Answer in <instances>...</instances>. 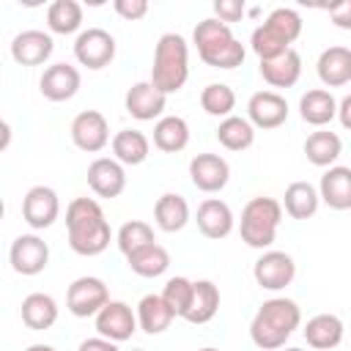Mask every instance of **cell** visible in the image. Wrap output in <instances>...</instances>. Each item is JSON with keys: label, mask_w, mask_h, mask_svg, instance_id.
Masks as SVG:
<instances>
[{"label": "cell", "mask_w": 351, "mask_h": 351, "mask_svg": "<svg viewBox=\"0 0 351 351\" xmlns=\"http://www.w3.org/2000/svg\"><path fill=\"white\" fill-rule=\"evenodd\" d=\"M66 233H69V247L85 258L101 255L112 241L110 222L99 200L93 197H74L66 206Z\"/></svg>", "instance_id": "1"}, {"label": "cell", "mask_w": 351, "mask_h": 351, "mask_svg": "<svg viewBox=\"0 0 351 351\" xmlns=\"http://www.w3.org/2000/svg\"><path fill=\"white\" fill-rule=\"evenodd\" d=\"M299 324H302L299 304L285 296H271L252 315L250 340L263 351H280V348H285L288 337L299 329Z\"/></svg>", "instance_id": "2"}, {"label": "cell", "mask_w": 351, "mask_h": 351, "mask_svg": "<svg viewBox=\"0 0 351 351\" xmlns=\"http://www.w3.org/2000/svg\"><path fill=\"white\" fill-rule=\"evenodd\" d=\"M192 44L197 47V55L211 69H236L244 63L247 49L244 44L230 33V25L219 22L217 16H206L192 30Z\"/></svg>", "instance_id": "3"}, {"label": "cell", "mask_w": 351, "mask_h": 351, "mask_svg": "<svg viewBox=\"0 0 351 351\" xmlns=\"http://www.w3.org/2000/svg\"><path fill=\"white\" fill-rule=\"evenodd\" d=\"M189 80V44L178 33H162L154 47L151 82L165 96L178 93Z\"/></svg>", "instance_id": "4"}, {"label": "cell", "mask_w": 351, "mask_h": 351, "mask_svg": "<svg viewBox=\"0 0 351 351\" xmlns=\"http://www.w3.org/2000/svg\"><path fill=\"white\" fill-rule=\"evenodd\" d=\"M282 222V203L277 197H252L244 208H241V222H239V233L241 241L252 250H269L277 239V228Z\"/></svg>", "instance_id": "5"}, {"label": "cell", "mask_w": 351, "mask_h": 351, "mask_svg": "<svg viewBox=\"0 0 351 351\" xmlns=\"http://www.w3.org/2000/svg\"><path fill=\"white\" fill-rule=\"evenodd\" d=\"M107 302H110L107 282L93 274L77 277L66 291V310L74 318H96Z\"/></svg>", "instance_id": "6"}, {"label": "cell", "mask_w": 351, "mask_h": 351, "mask_svg": "<svg viewBox=\"0 0 351 351\" xmlns=\"http://www.w3.org/2000/svg\"><path fill=\"white\" fill-rule=\"evenodd\" d=\"M74 58L80 66L90 69V71H99L104 66L112 63L115 58V38L110 30L104 27H88V30H80L77 38H74Z\"/></svg>", "instance_id": "7"}, {"label": "cell", "mask_w": 351, "mask_h": 351, "mask_svg": "<svg viewBox=\"0 0 351 351\" xmlns=\"http://www.w3.org/2000/svg\"><path fill=\"white\" fill-rule=\"evenodd\" d=\"M8 261H11V269L22 277H36L47 269L49 263V244L36 236V233H22L11 241V250H8Z\"/></svg>", "instance_id": "8"}, {"label": "cell", "mask_w": 351, "mask_h": 351, "mask_svg": "<svg viewBox=\"0 0 351 351\" xmlns=\"http://www.w3.org/2000/svg\"><path fill=\"white\" fill-rule=\"evenodd\" d=\"M58 217H60V200H58V192L52 186L36 184V186H30L25 192V197H22V219L33 230L52 228Z\"/></svg>", "instance_id": "9"}, {"label": "cell", "mask_w": 351, "mask_h": 351, "mask_svg": "<svg viewBox=\"0 0 351 351\" xmlns=\"http://www.w3.org/2000/svg\"><path fill=\"white\" fill-rule=\"evenodd\" d=\"M252 277L263 291H282L296 277V263L282 250H266L252 266Z\"/></svg>", "instance_id": "10"}, {"label": "cell", "mask_w": 351, "mask_h": 351, "mask_svg": "<svg viewBox=\"0 0 351 351\" xmlns=\"http://www.w3.org/2000/svg\"><path fill=\"white\" fill-rule=\"evenodd\" d=\"M71 143L85 154H99L110 140V123L99 110H82L71 121Z\"/></svg>", "instance_id": "11"}, {"label": "cell", "mask_w": 351, "mask_h": 351, "mask_svg": "<svg viewBox=\"0 0 351 351\" xmlns=\"http://www.w3.org/2000/svg\"><path fill=\"white\" fill-rule=\"evenodd\" d=\"M189 181L206 195L222 192L230 181V165L219 154H197L189 159Z\"/></svg>", "instance_id": "12"}, {"label": "cell", "mask_w": 351, "mask_h": 351, "mask_svg": "<svg viewBox=\"0 0 351 351\" xmlns=\"http://www.w3.org/2000/svg\"><path fill=\"white\" fill-rule=\"evenodd\" d=\"M137 326H140L137 324V313L126 302H121V299H110L101 307V313L96 315V332L101 337L112 340V343L129 340L137 332Z\"/></svg>", "instance_id": "13"}, {"label": "cell", "mask_w": 351, "mask_h": 351, "mask_svg": "<svg viewBox=\"0 0 351 351\" xmlns=\"http://www.w3.org/2000/svg\"><path fill=\"white\" fill-rule=\"evenodd\" d=\"M247 121L255 129H277L288 121V101L277 90H258L247 101Z\"/></svg>", "instance_id": "14"}, {"label": "cell", "mask_w": 351, "mask_h": 351, "mask_svg": "<svg viewBox=\"0 0 351 351\" xmlns=\"http://www.w3.org/2000/svg\"><path fill=\"white\" fill-rule=\"evenodd\" d=\"M165 104H167V96L159 88H154L151 80L134 82L123 96V107L134 121H159L165 112Z\"/></svg>", "instance_id": "15"}, {"label": "cell", "mask_w": 351, "mask_h": 351, "mask_svg": "<svg viewBox=\"0 0 351 351\" xmlns=\"http://www.w3.org/2000/svg\"><path fill=\"white\" fill-rule=\"evenodd\" d=\"M88 186L99 197H118L126 189V170L115 156H96L88 165Z\"/></svg>", "instance_id": "16"}, {"label": "cell", "mask_w": 351, "mask_h": 351, "mask_svg": "<svg viewBox=\"0 0 351 351\" xmlns=\"http://www.w3.org/2000/svg\"><path fill=\"white\" fill-rule=\"evenodd\" d=\"M80 85H82V77H80L77 66H71V63H52V66L44 69V74L38 80L41 96L49 99V101H69V99H74Z\"/></svg>", "instance_id": "17"}, {"label": "cell", "mask_w": 351, "mask_h": 351, "mask_svg": "<svg viewBox=\"0 0 351 351\" xmlns=\"http://www.w3.org/2000/svg\"><path fill=\"white\" fill-rule=\"evenodd\" d=\"M55 41L44 30H22L11 38V58L19 66H41L52 58Z\"/></svg>", "instance_id": "18"}, {"label": "cell", "mask_w": 351, "mask_h": 351, "mask_svg": "<svg viewBox=\"0 0 351 351\" xmlns=\"http://www.w3.org/2000/svg\"><path fill=\"white\" fill-rule=\"evenodd\" d=\"M195 222H197V230L206 236V239H225L233 233V225H236V217L230 211V206L219 197H206L200 206H197V214H195Z\"/></svg>", "instance_id": "19"}, {"label": "cell", "mask_w": 351, "mask_h": 351, "mask_svg": "<svg viewBox=\"0 0 351 351\" xmlns=\"http://www.w3.org/2000/svg\"><path fill=\"white\" fill-rule=\"evenodd\" d=\"M315 74L326 88H343L351 82V49L348 47H326L315 60Z\"/></svg>", "instance_id": "20"}, {"label": "cell", "mask_w": 351, "mask_h": 351, "mask_svg": "<svg viewBox=\"0 0 351 351\" xmlns=\"http://www.w3.org/2000/svg\"><path fill=\"white\" fill-rule=\"evenodd\" d=\"M321 203H326L335 211H348L351 208V167L346 165H332L321 176L318 184Z\"/></svg>", "instance_id": "21"}, {"label": "cell", "mask_w": 351, "mask_h": 351, "mask_svg": "<svg viewBox=\"0 0 351 351\" xmlns=\"http://www.w3.org/2000/svg\"><path fill=\"white\" fill-rule=\"evenodd\" d=\"M302 335H304V340H307L310 348H315V351H332V348L340 346V340L346 335V326H343V321L337 315L318 313V315H313L304 324Z\"/></svg>", "instance_id": "22"}, {"label": "cell", "mask_w": 351, "mask_h": 351, "mask_svg": "<svg viewBox=\"0 0 351 351\" xmlns=\"http://www.w3.org/2000/svg\"><path fill=\"white\" fill-rule=\"evenodd\" d=\"M258 69H261L263 82H269L271 88H293L302 77V55L291 47L285 55L274 60H261Z\"/></svg>", "instance_id": "23"}, {"label": "cell", "mask_w": 351, "mask_h": 351, "mask_svg": "<svg viewBox=\"0 0 351 351\" xmlns=\"http://www.w3.org/2000/svg\"><path fill=\"white\" fill-rule=\"evenodd\" d=\"M299 115L310 126H326L337 118V99L326 88H313L299 99Z\"/></svg>", "instance_id": "24"}, {"label": "cell", "mask_w": 351, "mask_h": 351, "mask_svg": "<svg viewBox=\"0 0 351 351\" xmlns=\"http://www.w3.org/2000/svg\"><path fill=\"white\" fill-rule=\"evenodd\" d=\"M321 206V195L318 186H313L310 181H293L285 186L282 195V211L291 219H310Z\"/></svg>", "instance_id": "25"}, {"label": "cell", "mask_w": 351, "mask_h": 351, "mask_svg": "<svg viewBox=\"0 0 351 351\" xmlns=\"http://www.w3.org/2000/svg\"><path fill=\"white\" fill-rule=\"evenodd\" d=\"M154 222L165 233H178L189 222V203L178 192H165L154 206Z\"/></svg>", "instance_id": "26"}, {"label": "cell", "mask_w": 351, "mask_h": 351, "mask_svg": "<svg viewBox=\"0 0 351 351\" xmlns=\"http://www.w3.org/2000/svg\"><path fill=\"white\" fill-rule=\"evenodd\" d=\"M112 156L126 167H137V165H143L145 159H148V154H151V140L140 132V129H121V132H115V137H112Z\"/></svg>", "instance_id": "27"}, {"label": "cell", "mask_w": 351, "mask_h": 351, "mask_svg": "<svg viewBox=\"0 0 351 351\" xmlns=\"http://www.w3.org/2000/svg\"><path fill=\"white\" fill-rule=\"evenodd\" d=\"M58 321V302L49 293H27L22 299V324L33 332H44Z\"/></svg>", "instance_id": "28"}, {"label": "cell", "mask_w": 351, "mask_h": 351, "mask_svg": "<svg viewBox=\"0 0 351 351\" xmlns=\"http://www.w3.org/2000/svg\"><path fill=\"white\" fill-rule=\"evenodd\" d=\"M137 324L145 335H162L165 329H170L173 324V310L165 304L162 293H145L140 302H137Z\"/></svg>", "instance_id": "29"}, {"label": "cell", "mask_w": 351, "mask_h": 351, "mask_svg": "<svg viewBox=\"0 0 351 351\" xmlns=\"http://www.w3.org/2000/svg\"><path fill=\"white\" fill-rule=\"evenodd\" d=\"M154 145L165 154H178L189 145V123L181 115H162L154 123Z\"/></svg>", "instance_id": "30"}, {"label": "cell", "mask_w": 351, "mask_h": 351, "mask_svg": "<svg viewBox=\"0 0 351 351\" xmlns=\"http://www.w3.org/2000/svg\"><path fill=\"white\" fill-rule=\"evenodd\" d=\"M340 154H343V140L329 129H318L304 140V156L315 167H332Z\"/></svg>", "instance_id": "31"}, {"label": "cell", "mask_w": 351, "mask_h": 351, "mask_svg": "<svg viewBox=\"0 0 351 351\" xmlns=\"http://www.w3.org/2000/svg\"><path fill=\"white\" fill-rule=\"evenodd\" d=\"M219 310V288L211 280H195V291H192V302L189 310L184 315V321L189 324H208Z\"/></svg>", "instance_id": "32"}, {"label": "cell", "mask_w": 351, "mask_h": 351, "mask_svg": "<svg viewBox=\"0 0 351 351\" xmlns=\"http://www.w3.org/2000/svg\"><path fill=\"white\" fill-rule=\"evenodd\" d=\"M217 140L228 151H247L255 143V126L241 115H228L217 126Z\"/></svg>", "instance_id": "33"}, {"label": "cell", "mask_w": 351, "mask_h": 351, "mask_svg": "<svg viewBox=\"0 0 351 351\" xmlns=\"http://www.w3.org/2000/svg\"><path fill=\"white\" fill-rule=\"evenodd\" d=\"M82 25V5L77 0H55L47 8V27L60 36L77 33Z\"/></svg>", "instance_id": "34"}, {"label": "cell", "mask_w": 351, "mask_h": 351, "mask_svg": "<svg viewBox=\"0 0 351 351\" xmlns=\"http://www.w3.org/2000/svg\"><path fill=\"white\" fill-rule=\"evenodd\" d=\"M126 263L137 277H148L151 280V277H162L170 269V252L162 244H151V247L129 255Z\"/></svg>", "instance_id": "35"}, {"label": "cell", "mask_w": 351, "mask_h": 351, "mask_svg": "<svg viewBox=\"0 0 351 351\" xmlns=\"http://www.w3.org/2000/svg\"><path fill=\"white\" fill-rule=\"evenodd\" d=\"M115 244H118V250L123 252V258H129V255H134V252H140V250L156 244L154 228H151L148 222H143V219H129V222H123V225L118 228Z\"/></svg>", "instance_id": "36"}, {"label": "cell", "mask_w": 351, "mask_h": 351, "mask_svg": "<svg viewBox=\"0 0 351 351\" xmlns=\"http://www.w3.org/2000/svg\"><path fill=\"white\" fill-rule=\"evenodd\" d=\"M200 107L214 118H228L236 110V93L225 82H208L200 90Z\"/></svg>", "instance_id": "37"}, {"label": "cell", "mask_w": 351, "mask_h": 351, "mask_svg": "<svg viewBox=\"0 0 351 351\" xmlns=\"http://www.w3.org/2000/svg\"><path fill=\"white\" fill-rule=\"evenodd\" d=\"M192 291H195V280L181 277V274H178V277H170V280L165 282L162 299H165V304L173 310L176 318H184V315H186L189 302H192Z\"/></svg>", "instance_id": "38"}, {"label": "cell", "mask_w": 351, "mask_h": 351, "mask_svg": "<svg viewBox=\"0 0 351 351\" xmlns=\"http://www.w3.org/2000/svg\"><path fill=\"white\" fill-rule=\"evenodd\" d=\"M250 47H252V52L258 55V60H274V58H280V55H285V52L291 49V44H288L285 38H280V36H277L271 27H266V25H258V27L252 30Z\"/></svg>", "instance_id": "39"}, {"label": "cell", "mask_w": 351, "mask_h": 351, "mask_svg": "<svg viewBox=\"0 0 351 351\" xmlns=\"http://www.w3.org/2000/svg\"><path fill=\"white\" fill-rule=\"evenodd\" d=\"M263 25L271 27V30H274L280 38H285L288 44H293V41L302 36V16H299L296 8H285V5L274 8V11L266 16Z\"/></svg>", "instance_id": "40"}, {"label": "cell", "mask_w": 351, "mask_h": 351, "mask_svg": "<svg viewBox=\"0 0 351 351\" xmlns=\"http://www.w3.org/2000/svg\"><path fill=\"white\" fill-rule=\"evenodd\" d=\"M247 14V5H244V0H217L214 3V16L219 19V22H239L241 16Z\"/></svg>", "instance_id": "41"}, {"label": "cell", "mask_w": 351, "mask_h": 351, "mask_svg": "<svg viewBox=\"0 0 351 351\" xmlns=\"http://www.w3.org/2000/svg\"><path fill=\"white\" fill-rule=\"evenodd\" d=\"M112 8H115V14L123 16L126 22H137V19H143V16L148 14V3H145V0H115Z\"/></svg>", "instance_id": "42"}, {"label": "cell", "mask_w": 351, "mask_h": 351, "mask_svg": "<svg viewBox=\"0 0 351 351\" xmlns=\"http://www.w3.org/2000/svg\"><path fill=\"white\" fill-rule=\"evenodd\" d=\"M326 11H329V19L335 27L351 30V0H337V3L326 5Z\"/></svg>", "instance_id": "43"}, {"label": "cell", "mask_w": 351, "mask_h": 351, "mask_svg": "<svg viewBox=\"0 0 351 351\" xmlns=\"http://www.w3.org/2000/svg\"><path fill=\"white\" fill-rule=\"evenodd\" d=\"M77 351H121V348H118V343H112V340H107V337L96 335V337L82 340Z\"/></svg>", "instance_id": "44"}, {"label": "cell", "mask_w": 351, "mask_h": 351, "mask_svg": "<svg viewBox=\"0 0 351 351\" xmlns=\"http://www.w3.org/2000/svg\"><path fill=\"white\" fill-rule=\"evenodd\" d=\"M337 121L343 129L351 132V93H346L340 101H337Z\"/></svg>", "instance_id": "45"}, {"label": "cell", "mask_w": 351, "mask_h": 351, "mask_svg": "<svg viewBox=\"0 0 351 351\" xmlns=\"http://www.w3.org/2000/svg\"><path fill=\"white\" fill-rule=\"evenodd\" d=\"M8 140H11V126L3 121V143H0V148H3V151L8 148Z\"/></svg>", "instance_id": "46"}, {"label": "cell", "mask_w": 351, "mask_h": 351, "mask_svg": "<svg viewBox=\"0 0 351 351\" xmlns=\"http://www.w3.org/2000/svg\"><path fill=\"white\" fill-rule=\"evenodd\" d=\"M25 351H55L52 346H47V343H33V346H27Z\"/></svg>", "instance_id": "47"}, {"label": "cell", "mask_w": 351, "mask_h": 351, "mask_svg": "<svg viewBox=\"0 0 351 351\" xmlns=\"http://www.w3.org/2000/svg\"><path fill=\"white\" fill-rule=\"evenodd\" d=\"M280 351H304V348H296V346H288V348H280Z\"/></svg>", "instance_id": "48"}, {"label": "cell", "mask_w": 351, "mask_h": 351, "mask_svg": "<svg viewBox=\"0 0 351 351\" xmlns=\"http://www.w3.org/2000/svg\"><path fill=\"white\" fill-rule=\"evenodd\" d=\"M197 351H219V348H214V346H206V348H197Z\"/></svg>", "instance_id": "49"}, {"label": "cell", "mask_w": 351, "mask_h": 351, "mask_svg": "<svg viewBox=\"0 0 351 351\" xmlns=\"http://www.w3.org/2000/svg\"><path fill=\"white\" fill-rule=\"evenodd\" d=\"M132 351H145V348H132Z\"/></svg>", "instance_id": "50"}]
</instances>
